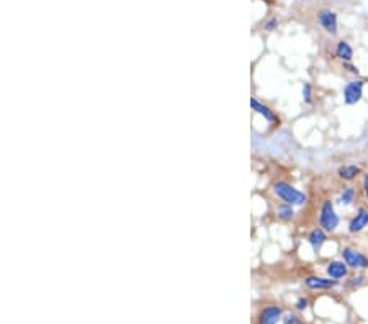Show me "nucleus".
<instances>
[{"instance_id":"nucleus-21","label":"nucleus","mask_w":368,"mask_h":324,"mask_svg":"<svg viewBox=\"0 0 368 324\" xmlns=\"http://www.w3.org/2000/svg\"><path fill=\"white\" fill-rule=\"evenodd\" d=\"M362 185H363V195H365V202L368 205V174L362 175Z\"/></svg>"},{"instance_id":"nucleus-10","label":"nucleus","mask_w":368,"mask_h":324,"mask_svg":"<svg viewBox=\"0 0 368 324\" xmlns=\"http://www.w3.org/2000/svg\"><path fill=\"white\" fill-rule=\"evenodd\" d=\"M360 175H363V170L357 164H344L337 169V177L344 182H353Z\"/></svg>"},{"instance_id":"nucleus-7","label":"nucleus","mask_w":368,"mask_h":324,"mask_svg":"<svg viewBox=\"0 0 368 324\" xmlns=\"http://www.w3.org/2000/svg\"><path fill=\"white\" fill-rule=\"evenodd\" d=\"M251 108L254 110L255 113H259L267 123H270V125H279V123H280V118L275 115L273 110L270 107H267V105H263V103L257 100L255 97L251 99Z\"/></svg>"},{"instance_id":"nucleus-18","label":"nucleus","mask_w":368,"mask_h":324,"mask_svg":"<svg viewBox=\"0 0 368 324\" xmlns=\"http://www.w3.org/2000/svg\"><path fill=\"white\" fill-rule=\"evenodd\" d=\"M263 28H265V31H275L277 28H279V18L277 17H272L268 20V22H265V25H263Z\"/></svg>"},{"instance_id":"nucleus-1","label":"nucleus","mask_w":368,"mask_h":324,"mask_svg":"<svg viewBox=\"0 0 368 324\" xmlns=\"http://www.w3.org/2000/svg\"><path fill=\"white\" fill-rule=\"evenodd\" d=\"M273 194L279 197L283 203H288L291 206H303L308 202V197L304 192L293 187V185L285 180H279L273 183Z\"/></svg>"},{"instance_id":"nucleus-15","label":"nucleus","mask_w":368,"mask_h":324,"mask_svg":"<svg viewBox=\"0 0 368 324\" xmlns=\"http://www.w3.org/2000/svg\"><path fill=\"white\" fill-rule=\"evenodd\" d=\"M275 216L280 219V221L283 223H288L291 221V219L295 218V206H291L288 203H280V205H277V208H275Z\"/></svg>"},{"instance_id":"nucleus-4","label":"nucleus","mask_w":368,"mask_h":324,"mask_svg":"<svg viewBox=\"0 0 368 324\" xmlns=\"http://www.w3.org/2000/svg\"><path fill=\"white\" fill-rule=\"evenodd\" d=\"M363 87H365V82L360 79H352L347 82L342 88L345 105H357L363 99Z\"/></svg>"},{"instance_id":"nucleus-6","label":"nucleus","mask_w":368,"mask_h":324,"mask_svg":"<svg viewBox=\"0 0 368 324\" xmlns=\"http://www.w3.org/2000/svg\"><path fill=\"white\" fill-rule=\"evenodd\" d=\"M304 285H306L309 290H332L339 285V280L334 279H324V277H316V275H311V277L304 279Z\"/></svg>"},{"instance_id":"nucleus-9","label":"nucleus","mask_w":368,"mask_h":324,"mask_svg":"<svg viewBox=\"0 0 368 324\" xmlns=\"http://www.w3.org/2000/svg\"><path fill=\"white\" fill-rule=\"evenodd\" d=\"M328 241V233H326L321 226L319 227H312L308 234V244L311 246V249L314 254H319L323 249L324 243Z\"/></svg>"},{"instance_id":"nucleus-23","label":"nucleus","mask_w":368,"mask_h":324,"mask_svg":"<svg viewBox=\"0 0 368 324\" xmlns=\"http://www.w3.org/2000/svg\"><path fill=\"white\" fill-rule=\"evenodd\" d=\"M366 174H368V172H366Z\"/></svg>"},{"instance_id":"nucleus-16","label":"nucleus","mask_w":368,"mask_h":324,"mask_svg":"<svg viewBox=\"0 0 368 324\" xmlns=\"http://www.w3.org/2000/svg\"><path fill=\"white\" fill-rule=\"evenodd\" d=\"M363 284H365V275L363 273H358V275H355V277H350L349 280H347V287L352 288V290L362 287Z\"/></svg>"},{"instance_id":"nucleus-22","label":"nucleus","mask_w":368,"mask_h":324,"mask_svg":"<svg viewBox=\"0 0 368 324\" xmlns=\"http://www.w3.org/2000/svg\"><path fill=\"white\" fill-rule=\"evenodd\" d=\"M345 67L349 69V72H350V74L358 75V69H357V67H353V66H350V63H345Z\"/></svg>"},{"instance_id":"nucleus-17","label":"nucleus","mask_w":368,"mask_h":324,"mask_svg":"<svg viewBox=\"0 0 368 324\" xmlns=\"http://www.w3.org/2000/svg\"><path fill=\"white\" fill-rule=\"evenodd\" d=\"M301 95H303V102L304 103H311V97H312V87H311V84H303Z\"/></svg>"},{"instance_id":"nucleus-5","label":"nucleus","mask_w":368,"mask_h":324,"mask_svg":"<svg viewBox=\"0 0 368 324\" xmlns=\"http://www.w3.org/2000/svg\"><path fill=\"white\" fill-rule=\"evenodd\" d=\"M368 226V206H358L355 215L350 218L347 231L350 234H358L366 229Z\"/></svg>"},{"instance_id":"nucleus-13","label":"nucleus","mask_w":368,"mask_h":324,"mask_svg":"<svg viewBox=\"0 0 368 324\" xmlns=\"http://www.w3.org/2000/svg\"><path fill=\"white\" fill-rule=\"evenodd\" d=\"M355 200H357L355 187H352V185H344L342 190H340L339 197H337V203L342 205V206H350V205H353Z\"/></svg>"},{"instance_id":"nucleus-12","label":"nucleus","mask_w":368,"mask_h":324,"mask_svg":"<svg viewBox=\"0 0 368 324\" xmlns=\"http://www.w3.org/2000/svg\"><path fill=\"white\" fill-rule=\"evenodd\" d=\"M326 273L334 280H342L349 275V265L344 260H331L326 267Z\"/></svg>"},{"instance_id":"nucleus-3","label":"nucleus","mask_w":368,"mask_h":324,"mask_svg":"<svg viewBox=\"0 0 368 324\" xmlns=\"http://www.w3.org/2000/svg\"><path fill=\"white\" fill-rule=\"evenodd\" d=\"M340 256H342V260L345 262L349 268H353V270H365L368 268V256L362 251L355 249V247L345 246L342 251H340Z\"/></svg>"},{"instance_id":"nucleus-14","label":"nucleus","mask_w":368,"mask_h":324,"mask_svg":"<svg viewBox=\"0 0 368 324\" xmlns=\"http://www.w3.org/2000/svg\"><path fill=\"white\" fill-rule=\"evenodd\" d=\"M336 58L340 59L342 63H350L352 58H353V50H352V46L347 43V41L344 39H340L339 43L336 44Z\"/></svg>"},{"instance_id":"nucleus-2","label":"nucleus","mask_w":368,"mask_h":324,"mask_svg":"<svg viewBox=\"0 0 368 324\" xmlns=\"http://www.w3.org/2000/svg\"><path fill=\"white\" fill-rule=\"evenodd\" d=\"M319 226L323 227L326 233H334L339 224H340V216L334 208V202L331 198H324L319 206V215H317Z\"/></svg>"},{"instance_id":"nucleus-20","label":"nucleus","mask_w":368,"mask_h":324,"mask_svg":"<svg viewBox=\"0 0 368 324\" xmlns=\"http://www.w3.org/2000/svg\"><path fill=\"white\" fill-rule=\"evenodd\" d=\"M308 305H309V301H308V298H304V296H300V298H298L296 303H295V306H296L298 311H304V309L308 308Z\"/></svg>"},{"instance_id":"nucleus-19","label":"nucleus","mask_w":368,"mask_h":324,"mask_svg":"<svg viewBox=\"0 0 368 324\" xmlns=\"http://www.w3.org/2000/svg\"><path fill=\"white\" fill-rule=\"evenodd\" d=\"M283 324H304L300 318H298L296 314H293V313H290V314H287L283 318Z\"/></svg>"},{"instance_id":"nucleus-11","label":"nucleus","mask_w":368,"mask_h":324,"mask_svg":"<svg viewBox=\"0 0 368 324\" xmlns=\"http://www.w3.org/2000/svg\"><path fill=\"white\" fill-rule=\"evenodd\" d=\"M283 311L280 306H267L259 314V324H279L282 321Z\"/></svg>"},{"instance_id":"nucleus-8","label":"nucleus","mask_w":368,"mask_h":324,"mask_svg":"<svg viewBox=\"0 0 368 324\" xmlns=\"http://www.w3.org/2000/svg\"><path fill=\"white\" fill-rule=\"evenodd\" d=\"M317 22L326 30V33L336 34L337 33V15L329 9H324L317 13Z\"/></svg>"}]
</instances>
